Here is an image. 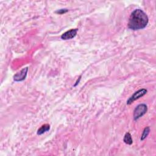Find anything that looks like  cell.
I'll return each mask as SVG.
<instances>
[{
    "instance_id": "6",
    "label": "cell",
    "mask_w": 156,
    "mask_h": 156,
    "mask_svg": "<svg viewBox=\"0 0 156 156\" xmlns=\"http://www.w3.org/2000/svg\"><path fill=\"white\" fill-rule=\"evenodd\" d=\"M50 129V126L48 124H45L43 126H42L40 127V128H39L37 130V134L40 136L43 134L44 133H45L46 132L48 131Z\"/></svg>"
},
{
    "instance_id": "4",
    "label": "cell",
    "mask_w": 156,
    "mask_h": 156,
    "mask_svg": "<svg viewBox=\"0 0 156 156\" xmlns=\"http://www.w3.org/2000/svg\"><path fill=\"white\" fill-rule=\"evenodd\" d=\"M28 71V68L26 67L22 69L20 71L18 72L14 76V80L15 82H21L24 81L27 76V73Z\"/></svg>"
},
{
    "instance_id": "5",
    "label": "cell",
    "mask_w": 156,
    "mask_h": 156,
    "mask_svg": "<svg viewBox=\"0 0 156 156\" xmlns=\"http://www.w3.org/2000/svg\"><path fill=\"white\" fill-rule=\"evenodd\" d=\"M78 31V29H72L65 32L61 36V39L64 40H70L76 37Z\"/></svg>"
},
{
    "instance_id": "9",
    "label": "cell",
    "mask_w": 156,
    "mask_h": 156,
    "mask_svg": "<svg viewBox=\"0 0 156 156\" xmlns=\"http://www.w3.org/2000/svg\"><path fill=\"white\" fill-rule=\"evenodd\" d=\"M68 11H69V10L66 9H59L57 11H55V13L59 14H63L67 12Z\"/></svg>"
},
{
    "instance_id": "1",
    "label": "cell",
    "mask_w": 156,
    "mask_h": 156,
    "mask_svg": "<svg viewBox=\"0 0 156 156\" xmlns=\"http://www.w3.org/2000/svg\"><path fill=\"white\" fill-rule=\"evenodd\" d=\"M148 22L149 18L146 13L141 9H136L130 15L128 28L133 31L143 29L147 27Z\"/></svg>"
},
{
    "instance_id": "7",
    "label": "cell",
    "mask_w": 156,
    "mask_h": 156,
    "mask_svg": "<svg viewBox=\"0 0 156 156\" xmlns=\"http://www.w3.org/2000/svg\"><path fill=\"white\" fill-rule=\"evenodd\" d=\"M123 141L126 144H132L133 141H132V137H131V135H130V133L128 132L126 133L125 137H124V139H123Z\"/></svg>"
},
{
    "instance_id": "8",
    "label": "cell",
    "mask_w": 156,
    "mask_h": 156,
    "mask_svg": "<svg viewBox=\"0 0 156 156\" xmlns=\"http://www.w3.org/2000/svg\"><path fill=\"white\" fill-rule=\"evenodd\" d=\"M149 132H150L149 127H147V128H144V129L142 135H141V140H144V139H145L148 136Z\"/></svg>"
},
{
    "instance_id": "3",
    "label": "cell",
    "mask_w": 156,
    "mask_h": 156,
    "mask_svg": "<svg viewBox=\"0 0 156 156\" xmlns=\"http://www.w3.org/2000/svg\"><path fill=\"white\" fill-rule=\"evenodd\" d=\"M147 93V89L145 88L140 89L139 90L135 92L129 98V99L128 100V101H127V104L128 105L131 104L132 103H133V101H135L136 100L139 99L140 98H141L144 95H145Z\"/></svg>"
},
{
    "instance_id": "2",
    "label": "cell",
    "mask_w": 156,
    "mask_h": 156,
    "mask_svg": "<svg viewBox=\"0 0 156 156\" xmlns=\"http://www.w3.org/2000/svg\"><path fill=\"white\" fill-rule=\"evenodd\" d=\"M148 111V107L146 104H141L137 106L134 111H133V118L134 120L139 119L140 117L143 116Z\"/></svg>"
},
{
    "instance_id": "10",
    "label": "cell",
    "mask_w": 156,
    "mask_h": 156,
    "mask_svg": "<svg viewBox=\"0 0 156 156\" xmlns=\"http://www.w3.org/2000/svg\"><path fill=\"white\" fill-rule=\"evenodd\" d=\"M80 80H81V76H80V77H79V80H78V79L77 80V81H76V84H74V87H75V86H76V85H77L78 84H79V81H80Z\"/></svg>"
}]
</instances>
